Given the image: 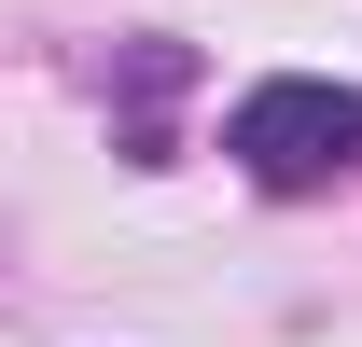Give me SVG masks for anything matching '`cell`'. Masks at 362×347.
<instances>
[{"mask_svg": "<svg viewBox=\"0 0 362 347\" xmlns=\"http://www.w3.org/2000/svg\"><path fill=\"white\" fill-rule=\"evenodd\" d=\"M223 153L265 181V195H320V181H349V167H362V84L279 70V84H251V97H237Z\"/></svg>", "mask_w": 362, "mask_h": 347, "instance_id": "1", "label": "cell"}]
</instances>
